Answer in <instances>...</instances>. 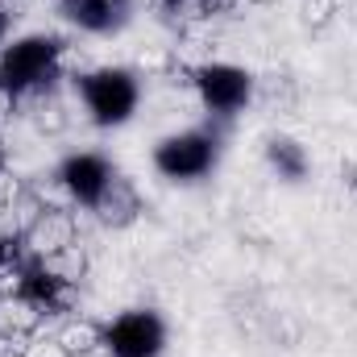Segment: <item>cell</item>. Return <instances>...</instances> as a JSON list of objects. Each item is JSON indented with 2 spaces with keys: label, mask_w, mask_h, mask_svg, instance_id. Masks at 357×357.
<instances>
[{
  "label": "cell",
  "mask_w": 357,
  "mask_h": 357,
  "mask_svg": "<svg viewBox=\"0 0 357 357\" xmlns=\"http://www.w3.org/2000/svg\"><path fill=\"white\" fill-rule=\"evenodd\" d=\"M13 116H17V91H8L4 84H0V129H4Z\"/></svg>",
  "instance_id": "obj_20"
},
{
  "label": "cell",
  "mask_w": 357,
  "mask_h": 357,
  "mask_svg": "<svg viewBox=\"0 0 357 357\" xmlns=\"http://www.w3.org/2000/svg\"><path fill=\"white\" fill-rule=\"evenodd\" d=\"M250 4H278V0H250Z\"/></svg>",
  "instance_id": "obj_25"
},
{
  "label": "cell",
  "mask_w": 357,
  "mask_h": 357,
  "mask_svg": "<svg viewBox=\"0 0 357 357\" xmlns=\"http://www.w3.org/2000/svg\"><path fill=\"white\" fill-rule=\"evenodd\" d=\"M216 154H220V137L212 129H183L154 146V171L162 178L191 183L216 167Z\"/></svg>",
  "instance_id": "obj_3"
},
{
  "label": "cell",
  "mask_w": 357,
  "mask_h": 357,
  "mask_svg": "<svg viewBox=\"0 0 357 357\" xmlns=\"http://www.w3.org/2000/svg\"><path fill=\"white\" fill-rule=\"evenodd\" d=\"M71 241H79V220H75V212H71V208H46V212L29 225V233H25V254H29V258H46V254H59V250L71 245Z\"/></svg>",
  "instance_id": "obj_8"
},
{
  "label": "cell",
  "mask_w": 357,
  "mask_h": 357,
  "mask_svg": "<svg viewBox=\"0 0 357 357\" xmlns=\"http://www.w3.org/2000/svg\"><path fill=\"white\" fill-rule=\"evenodd\" d=\"M8 21H13V13H8V0H0V42H4V33H8Z\"/></svg>",
  "instance_id": "obj_23"
},
{
  "label": "cell",
  "mask_w": 357,
  "mask_h": 357,
  "mask_svg": "<svg viewBox=\"0 0 357 357\" xmlns=\"http://www.w3.org/2000/svg\"><path fill=\"white\" fill-rule=\"evenodd\" d=\"M79 100L100 129H116L137 112L142 88H137V75L125 67H96L79 75Z\"/></svg>",
  "instance_id": "obj_2"
},
{
  "label": "cell",
  "mask_w": 357,
  "mask_h": 357,
  "mask_svg": "<svg viewBox=\"0 0 357 357\" xmlns=\"http://www.w3.org/2000/svg\"><path fill=\"white\" fill-rule=\"evenodd\" d=\"M150 8H154L167 25H175L178 33H191V29H199V25L212 21L208 8H204V0H150Z\"/></svg>",
  "instance_id": "obj_16"
},
{
  "label": "cell",
  "mask_w": 357,
  "mask_h": 357,
  "mask_svg": "<svg viewBox=\"0 0 357 357\" xmlns=\"http://www.w3.org/2000/svg\"><path fill=\"white\" fill-rule=\"evenodd\" d=\"M38 270H46L50 278H59V282H71V287H79L84 278H88V245L84 241H71V245H63L59 254H46V258H33Z\"/></svg>",
  "instance_id": "obj_14"
},
{
  "label": "cell",
  "mask_w": 357,
  "mask_h": 357,
  "mask_svg": "<svg viewBox=\"0 0 357 357\" xmlns=\"http://www.w3.org/2000/svg\"><path fill=\"white\" fill-rule=\"evenodd\" d=\"M341 183H345L349 199H357V162H345V167H341Z\"/></svg>",
  "instance_id": "obj_22"
},
{
  "label": "cell",
  "mask_w": 357,
  "mask_h": 357,
  "mask_svg": "<svg viewBox=\"0 0 357 357\" xmlns=\"http://www.w3.org/2000/svg\"><path fill=\"white\" fill-rule=\"evenodd\" d=\"M266 162L270 171L282 178V183H303L307 178V150L295 142V137H270L266 142Z\"/></svg>",
  "instance_id": "obj_13"
},
{
  "label": "cell",
  "mask_w": 357,
  "mask_h": 357,
  "mask_svg": "<svg viewBox=\"0 0 357 357\" xmlns=\"http://www.w3.org/2000/svg\"><path fill=\"white\" fill-rule=\"evenodd\" d=\"M63 42L50 33H29L17 38L13 46L0 50V84L17 96L38 88H54V79L63 75Z\"/></svg>",
  "instance_id": "obj_1"
},
{
  "label": "cell",
  "mask_w": 357,
  "mask_h": 357,
  "mask_svg": "<svg viewBox=\"0 0 357 357\" xmlns=\"http://www.w3.org/2000/svg\"><path fill=\"white\" fill-rule=\"evenodd\" d=\"M21 357H71V354L63 349V341L54 333H38V337H29L21 345Z\"/></svg>",
  "instance_id": "obj_18"
},
{
  "label": "cell",
  "mask_w": 357,
  "mask_h": 357,
  "mask_svg": "<svg viewBox=\"0 0 357 357\" xmlns=\"http://www.w3.org/2000/svg\"><path fill=\"white\" fill-rule=\"evenodd\" d=\"M17 116H25L46 137H54V133L67 129V104H63V96L54 88H38V91L17 96Z\"/></svg>",
  "instance_id": "obj_11"
},
{
  "label": "cell",
  "mask_w": 357,
  "mask_h": 357,
  "mask_svg": "<svg viewBox=\"0 0 357 357\" xmlns=\"http://www.w3.org/2000/svg\"><path fill=\"white\" fill-rule=\"evenodd\" d=\"M104 345L108 357H158L167 345V324L158 312L133 307L121 312L112 324H104Z\"/></svg>",
  "instance_id": "obj_5"
},
{
  "label": "cell",
  "mask_w": 357,
  "mask_h": 357,
  "mask_svg": "<svg viewBox=\"0 0 357 357\" xmlns=\"http://www.w3.org/2000/svg\"><path fill=\"white\" fill-rule=\"evenodd\" d=\"M42 324H46V312L29 295L21 291L0 295V345H25L29 337L42 333Z\"/></svg>",
  "instance_id": "obj_10"
},
{
  "label": "cell",
  "mask_w": 357,
  "mask_h": 357,
  "mask_svg": "<svg viewBox=\"0 0 357 357\" xmlns=\"http://www.w3.org/2000/svg\"><path fill=\"white\" fill-rule=\"evenodd\" d=\"M54 337L63 341V349L71 357L104 354V324H96L88 316H63V324L54 328Z\"/></svg>",
  "instance_id": "obj_12"
},
{
  "label": "cell",
  "mask_w": 357,
  "mask_h": 357,
  "mask_svg": "<svg viewBox=\"0 0 357 357\" xmlns=\"http://www.w3.org/2000/svg\"><path fill=\"white\" fill-rule=\"evenodd\" d=\"M0 357H21V345H4V349H0Z\"/></svg>",
  "instance_id": "obj_24"
},
{
  "label": "cell",
  "mask_w": 357,
  "mask_h": 357,
  "mask_svg": "<svg viewBox=\"0 0 357 357\" xmlns=\"http://www.w3.org/2000/svg\"><path fill=\"white\" fill-rule=\"evenodd\" d=\"M254 100H262L274 112H291V108L299 104V84H295L287 71H270V75H262V79L254 84Z\"/></svg>",
  "instance_id": "obj_15"
},
{
  "label": "cell",
  "mask_w": 357,
  "mask_h": 357,
  "mask_svg": "<svg viewBox=\"0 0 357 357\" xmlns=\"http://www.w3.org/2000/svg\"><path fill=\"white\" fill-rule=\"evenodd\" d=\"M241 0H204V8H208V17H229L233 8H237Z\"/></svg>",
  "instance_id": "obj_21"
},
{
  "label": "cell",
  "mask_w": 357,
  "mask_h": 357,
  "mask_svg": "<svg viewBox=\"0 0 357 357\" xmlns=\"http://www.w3.org/2000/svg\"><path fill=\"white\" fill-rule=\"evenodd\" d=\"M333 17H337V0H303V25H307L312 33L328 29Z\"/></svg>",
  "instance_id": "obj_17"
},
{
  "label": "cell",
  "mask_w": 357,
  "mask_h": 357,
  "mask_svg": "<svg viewBox=\"0 0 357 357\" xmlns=\"http://www.w3.org/2000/svg\"><path fill=\"white\" fill-rule=\"evenodd\" d=\"M25 191V183L13 175L8 167H0V208H8V204H17V195Z\"/></svg>",
  "instance_id": "obj_19"
},
{
  "label": "cell",
  "mask_w": 357,
  "mask_h": 357,
  "mask_svg": "<svg viewBox=\"0 0 357 357\" xmlns=\"http://www.w3.org/2000/svg\"><path fill=\"white\" fill-rule=\"evenodd\" d=\"M59 13L84 33H116L129 21L133 0H59Z\"/></svg>",
  "instance_id": "obj_9"
},
{
  "label": "cell",
  "mask_w": 357,
  "mask_h": 357,
  "mask_svg": "<svg viewBox=\"0 0 357 357\" xmlns=\"http://www.w3.org/2000/svg\"><path fill=\"white\" fill-rule=\"evenodd\" d=\"M54 175L63 178V187L71 191L75 208H91V204H96V195L108 187V178L116 175V167H112L104 154H96V150H79V154L63 158Z\"/></svg>",
  "instance_id": "obj_6"
},
{
  "label": "cell",
  "mask_w": 357,
  "mask_h": 357,
  "mask_svg": "<svg viewBox=\"0 0 357 357\" xmlns=\"http://www.w3.org/2000/svg\"><path fill=\"white\" fill-rule=\"evenodd\" d=\"M88 212L104 225V229H129L146 208H142V191H137V183H133V178L112 175V178H108V187L96 195V204H91Z\"/></svg>",
  "instance_id": "obj_7"
},
{
  "label": "cell",
  "mask_w": 357,
  "mask_h": 357,
  "mask_svg": "<svg viewBox=\"0 0 357 357\" xmlns=\"http://www.w3.org/2000/svg\"><path fill=\"white\" fill-rule=\"evenodd\" d=\"M254 75L233 63H204L195 67V100L212 116H237L245 104H254Z\"/></svg>",
  "instance_id": "obj_4"
}]
</instances>
